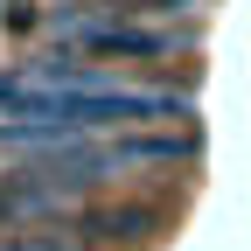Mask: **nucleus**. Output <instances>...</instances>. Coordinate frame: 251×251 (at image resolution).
I'll return each instance as SVG.
<instances>
[]
</instances>
